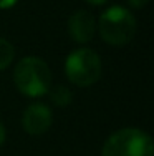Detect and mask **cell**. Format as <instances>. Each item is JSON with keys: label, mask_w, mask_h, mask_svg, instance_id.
Masks as SVG:
<instances>
[{"label": "cell", "mask_w": 154, "mask_h": 156, "mask_svg": "<svg viewBox=\"0 0 154 156\" xmlns=\"http://www.w3.org/2000/svg\"><path fill=\"white\" fill-rule=\"evenodd\" d=\"M13 81L20 93L30 98H38L48 93L51 72L45 60L38 57H25L15 66Z\"/></svg>", "instance_id": "cell-1"}, {"label": "cell", "mask_w": 154, "mask_h": 156, "mask_svg": "<svg viewBox=\"0 0 154 156\" xmlns=\"http://www.w3.org/2000/svg\"><path fill=\"white\" fill-rule=\"evenodd\" d=\"M98 28H100L101 38L106 43L123 47L129 43L136 33V18L128 9L115 5L101 13Z\"/></svg>", "instance_id": "cell-2"}, {"label": "cell", "mask_w": 154, "mask_h": 156, "mask_svg": "<svg viewBox=\"0 0 154 156\" xmlns=\"http://www.w3.org/2000/svg\"><path fill=\"white\" fill-rule=\"evenodd\" d=\"M101 156H154V144L142 129L123 128L104 141Z\"/></svg>", "instance_id": "cell-3"}, {"label": "cell", "mask_w": 154, "mask_h": 156, "mask_svg": "<svg viewBox=\"0 0 154 156\" xmlns=\"http://www.w3.org/2000/svg\"><path fill=\"white\" fill-rule=\"evenodd\" d=\"M65 73L76 87H90L101 76V58L91 48H78L68 55Z\"/></svg>", "instance_id": "cell-4"}, {"label": "cell", "mask_w": 154, "mask_h": 156, "mask_svg": "<svg viewBox=\"0 0 154 156\" xmlns=\"http://www.w3.org/2000/svg\"><path fill=\"white\" fill-rule=\"evenodd\" d=\"M51 121H53V115H51V110L45 103H32V105H28L23 111V116H22L23 129L28 135H33V136L46 133L51 126Z\"/></svg>", "instance_id": "cell-5"}, {"label": "cell", "mask_w": 154, "mask_h": 156, "mask_svg": "<svg viewBox=\"0 0 154 156\" xmlns=\"http://www.w3.org/2000/svg\"><path fill=\"white\" fill-rule=\"evenodd\" d=\"M96 30V23L94 18L90 12L86 10H78L75 12L68 20V32L75 42L78 43H88L94 35Z\"/></svg>", "instance_id": "cell-6"}, {"label": "cell", "mask_w": 154, "mask_h": 156, "mask_svg": "<svg viewBox=\"0 0 154 156\" xmlns=\"http://www.w3.org/2000/svg\"><path fill=\"white\" fill-rule=\"evenodd\" d=\"M13 57H15V48H13V45L9 40L0 38V72L5 70L13 62Z\"/></svg>", "instance_id": "cell-7"}, {"label": "cell", "mask_w": 154, "mask_h": 156, "mask_svg": "<svg viewBox=\"0 0 154 156\" xmlns=\"http://www.w3.org/2000/svg\"><path fill=\"white\" fill-rule=\"evenodd\" d=\"M48 91H50L51 101H53L56 106H67V105H70V101H71V91H70L67 87L58 85V87L51 88V90H48Z\"/></svg>", "instance_id": "cell-8"}, {"label": "cell", "mask_w": 154, "mask_h": 156, "mask_svg": "<svg viewBox=\"0 0 154 156\" xmlns=\"http://www.w3.org/2000/svg\"><path fill=\"white\" fill-rule=\"evenodd\" d=\"M128 3H129L133 9H142L144 5H148L149 0H126Z\"/></svg>", "instance_id": "cell-9"}, {"label": "cell", "mask_w": 154, "mask_h": 156, "mask_svg": "<svg viewBox=\"0 0 154 156\" xmlns=\"http://www.w3.org/2000/svg\"><path fill=\"white\" fill-rule=\"evenodd\" d=\"M18 0H0V9H10L13 7Z\"/></svg>", "instance_id": "cell-10"}, {"label": "cell", "mask_w": 154, "mask_h": 156, "mask_svg": "<svg viewBox=\"0 0 154 156\" xmlns=\"http://www.w3.org/2000/svg\"><path fill=\"white\" fill-rule=\"evenodd\" d=\"M7 138V131H5V126H3L2 123H0V146L3 144V141H5Z\"/></svg>", "instance_id": "cell-11"}, {"label": "cell", "mask_w": 154, "mask_h": 156, "mask_svg": "<svg viewBox=\"0 0 154 156\" xmlns=\"http://www.w3.org/2000/svg\"><path fill=\"white\" fill-rule=\"evenodd\" d=\"M88 3H91V5H94V7H100V5H103V3H106L108 0H86Z\"/></svg>", "instance_id": "cell-12"}]
</instances>
